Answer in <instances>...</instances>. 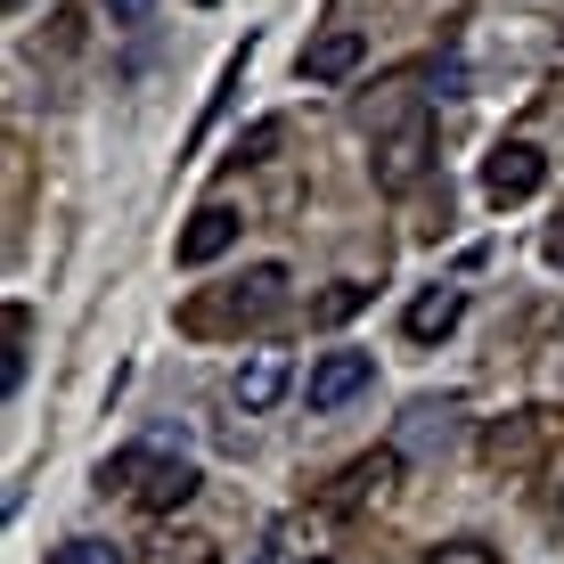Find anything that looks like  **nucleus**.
Listing matches in <instances>:
<instances>
[{"instance_id":"nucleus-4","label":"nucleus","mask_w":564,"mask_h":564,"mask_svg":"<svg viewBox=\"0 0 564 564\" xmlns=\"http://www.w3.org/2000/svg\"><path fill=\"white\" fill-rule=\"evenodd\" d=\"M279 303H286V270H279V262H254V270L238 279V295H229V303H205V311H197V327H221V319H270Z\"/></svg>"},{"instance_id":"nucleus-6","label":"nucleus","mask_w":564,"mask_h":564,"mask_svg":"<svg viewBox=\"0 0 564 564\" xmlns=\"http://www.w3.org/2000/svg\"><path fill=\"white\" fill-rule=\"evenodd\" d=\"M360 57H368V42H360L352 25H327L319 42H303V57H295V74H303V83H344V74H352Z\"/></svg>"},{"instance_id":"nucleus-5","label":"nucleus","mask_w":564,"mask_h":564,"mask_svg":"<svg viewBox=\"0 0 564 564\" xmlns=\"http://www.w3.org/2000/svg\"><path fill=\"white\" fill-rule=\"evenodd\" d=\"M229 246H238V213H229V205H197V213H188V229H181V270L221 262Z\"/></svg>"},{"instance_id":"nucleus-3","label":"nucleus","mask_w":564,"mask_h":564,"mask_svg":"<svg viewBox=\"0 0 564 564\" xmlns=\"http://www.w3.org/2000/svg\"><path fill=\"white\" fill-rule=\"evenodd\" d=\"M368 384H377V360L368 352H319L311 377H303V393H311V410H344V401H360Z\"/></svg>"},{"instance_id":"nucleus-19","label":"nucleus","mask_w":564,"mask_h":564,"mask_svg":"<svg viewBox=\"0 0 564 564\" xmlns=\"http://www.w3.org/2000/svg\"><path fill=\"white\" fill-rule=\"evenodd\" d=\"M556 508H564V491H556Z\"/></svg>"},{"instance_id":"nucleus-11","label":"nucleus","mask_w":564,"mask_h":564,"mask_svg":"<svg viewBox=\"0 0 564 564\" xmlns=\"http://www.w3.org/2000/svg\"><path fill=\"white\" fill-rule=\"evenodd\" d=\"M393 475H401V451H377V458H360L352 475H344V499H368V491H393Z\"/></svg>"},{"instance_id":"nucleus-7","label":"nucleus","mask_w":564,"mask_h":564,"mask_svg":"<svg viewBox=\"0 0 564 564\" xmlns=\"http://www.w3.org/2000/svg\"><path fill=\"white\" fill-rule=\"evenodd\" d=\"M458 319H466V295H458V286H425V295L410 303V319H401V327H410L417 344H442Z\"/></svg>"},{"instance_id":"nucleus-12","label":"nucleus","mask_w":564,"mask_h":564,"mask_svg":"<svg viewBox=\"0 0 564 564\" xmlns=\"http://www.w3.org/2000/svg\"><path fill=\"white\" fill-rule=\"evenodd\" d=\"M140 475H155L148 451H115V458L99 466V491H131V499H140Z\"/></svg>"},{"instance_id":"nucleus-15","label":"nucleus","mask_w":564,"mask_h":564,"mask_svg":"<svg viewBox=\"0 0 564 564\" xmlns=\"http://www.w3.org/2000/svg\"><path fill=\"white\" fill-rule=\"evenodd\" d=\"M425 564H499V549H491V540H442Z\"/></svg>"},{"instance_id":"nucleus-16","label":"nucleus","mask_w":564,"mask_h":564,"mask_svg":"<svg viewBox=\"0 0 564 564\" xmlns=\"http://www.w3.org/2000/svg\"><path fill=\"white\" fill-rule=\"evenodd\" d=\"M57 564H123V549H115V540H66Z\"/></svg>"},{"instance_id":"nucleus-14","label":"nucleus","mask_w":564,"mask_h":564,"mask_svg":"<svg viewBox=\"0 0 564 564\" xmlns=\"http://www.w3.org/2000/svg\"><path fill=\"white\" fill-rule=\"evenodd\" d=\"M279 140H286V123H279V115H262V123H254V131L238 140V164H262V155L279 148Z\"/></svg>"},{"instance_id":"nucleus-13","label":"nucleus","mask_w":564,"mask_h":564,"mask_svg":"<svg viewBox=\"0 0 564 564\" xmlns=\"http://www.w3.org/2000/svg\"><path fill=\"white\" fill-rule=\"evenodd\" d=\"M451 417H458V410H442V401H417L410 425H401V442H451Z\"/></svg>"},{"instance_id":"nucleus-10","label":"nucleus","mask_w":564,"mask_h":564,"mask_svg":"<svg viewBox=\"0 0 564 564\" xmlns=\"http://www.w3.org/2000/svg\"><path fill=\"white\" fill-rule=\"evenodd\" d=\"M377 303V286H360V279H344V286H327L319 303H311V327H344L352 311H368Z\"/></svg>"},{"instance_id":"nucleus-18","label":"nucleus","mask_w":564,"mask_h":564,"mask_svg":"<svg viewBox=\"0 0 564 564\" xmlns=\"http://www.w3.org/2000/svg\"><path fill=\"white\" fill-rule=\"evenodd\" d=\"M549 262H556V270H564V221H556V229H549Z\"/></svg>"},{"instance_id":"nucleus-17","label":"nucleus","mask_w":564,"mask_h":564,"mask_svg":"<svg viewBox=\"0 0 564 564\" xmlns=\"http://www.w3.org/2000/svg\"><path fill=\"white\" fill-rule=\"evenodd\" d=\"M107 17H115V25H148L155 0H107Z\"/></svg>"},{"instance_id":"nucleus-2","label":"nucleus","mask_w":564,"mask_h":564,"mask_svg":"<svg viewBox=\"0 0 564 564\" xmlns=\"http://www.w3.org/2000/svg\"><path fill=\"white\" fill-rule=\"evenodd\" d=\"M540 181H549V155H540L532 140H499L491 155H482V197H491V205L540 197Z\"/></svg>"},{"instance_id":"nucleus-9","label":"nucleus","mask_w":564,"mask_h":564,"mask_svg":"<svg viewBox=\"0 0 564 564\" xmlns=\"http://www.w3.org/2000/svg\"><path fill=\"white\" fill-rule=\"evenodd\" d=\"M229 393H238V410H270V401L286 393V360L279 352H254L238 368V384H229Z\"/></svg>"},{"instance_id":"nucleus-1","label":"nucleus","mask_w":564,"mask_h":564,"mask_svg":"<svg viewBox=\"0 0 564 564\" xmlns=\"http://www.w3.org/2000/svg\"><path fill=\"white\" fill-rule=\"evenodd\" d=\"M368 131H377V188H410L425 172V155H434V123H425V107H401V115H368Z\"/></svg>"},{"instance_id":"nucleus-8","label":"nucleus","mask_w":564,"mask_h":564,"mask_svg":"<svg viewBox=\"0 0 564 564\" xmlns=\"http://www.w3.org/2000/svg\"><path fill=\"white\" fill-rule=\"evenodd\" d=\"M188 499H197V466H188V458H155V475L140 482V508L172 516V508H188Z\"/></svg>"}]
</instances>
